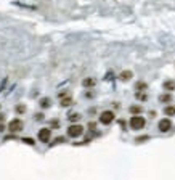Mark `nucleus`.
Listing matches in <instances>:
<instances>
[{"mask_svg": "<svg viewBox=\"0 0 175 180\" xmlns=\"http://www.w3.org/2000/svg\"><path fill=\"white\" fill-rule=\"evenodd\" d=\"M142 110H143L142 106H130V108H129V111H130L132 114H140V113H142Z\"/></svg>", "mask_w": 175, "mask_h": 180, "instance_id": "obj_13", "label": "nucleus"}, {"mask_svg": "<svg viewBox=\"0 0 175 180\" xmlns=\"http://www.w3.org/2000/svg\"><path fill=\"white\" fill-rule=\"evenodd\" d=\"M43 119V114L40 113V114H36V121H42Z\"/></svg>", "mask_w": 175, "mask_h": 180, "instance_id": "obj_20", "label": "nucleus"}, {"mask_svg": "<svg viewBox=\"0 0 175 180\" xmlns=\"http://www.w3.org/2000/svg\"><path fill=\"white\" fill-rule=\"evenodd\" d=\"M50 137H51V130H50V129H40V130H39V140L42 142V143H48Z\"/></svg>", "mask_w": 175, "mask_h": 180, "instance_id": "obj_6", "label": "nucleus"}, {"mask_svg": "<svg viewBox=\"0 0 175 180\" xmlns=\"http://www.w3.org/2000/svg\"><path fill=\"white\" fill-rule=\"evenodd\" d=\"M82 85L84 87H93L95 85V79L93 77H87V79L82 80Z\"/></svg>", "mask_w": 175, "mask_h": 180, "instance_id": "obj_9", "label": "nucleus"}, {"mask_svg": "<svg viewBox=\"0 0 175 180\" xmlns=\"http://www.w3.org/2000/svg\"><path fill=\"white\" fill-rule=\"evenodd\" d=\"M135 97L138 98V100H142V101H146V100H148V95H146L145 92H142V90H138V92H137V93H135Z\"/></svg>", "mask_w": 175, "mask_h": 180, "instance_id": "obj_11", "label": "nucleus"}, {"mask_svg": "<svg viewBox=\"0 0 175 180\" xmlns=\"http://www.w3.org/2000/svg\"><path fill=\"white\" fill-rule=\"evenodd\" d=\"M164 113H166V116H174V114H175V106H172V105H169V106H166V110H164Z\"/></svg>", "mask_w": 175, "mask_h": 180, "instance_id": "obj_10", "label": "nucleus"}, {"mask_svg": "<svg viewBox=\"0 0 175 180\" xmlns=\"http://www.w3.org/2000/svg\"><path fill=\"white\" fill-rule=\"evenodd\" d=\"M164 89H166L167 92L175 90V82L174 80H166V82H164Z\"/></svg>", "mask_w": 175, "mask_h": 180, "instance_id": "obj_8", "label": "nucleus"}, {"mask_svg": "<svg viewBox=\"0 0 175 180\" xmlns=\"http://www.w3.org/2000/svg\"><path fill=\"white\" fill-rule=\"evenodd\" d=\"M23 127H24V124H23L21 119H13V121H10V124H8V130L13 132V134H16V132H21Z\"/></svg>", "mask_w": 175, "mask_h": 180, "instance_id": "obj_3", "label": "nucleus"}, {"mask_svg": "<svg viewBox=\"0 0 175 180\" xmlns=\"http://www.w3.org/2000/svg\"><path fill=\"white\" fill-rule=\"evenodd\" d=\"M114 121V113L112 111H103V113L100 114V122L105 125L111 124V122Z\"/></svg>", "mask_w": 175, "mask_h": 180, "instance_id": "obj_4", "label": "nucleus"}, {"mask_svg": "<svg viewBox=\"0 0 175 180\" xmlns=\"http://www.w3.org/2000/svg\"><path fill=\"white\" fill-rule=\"evenodd\" d=\"M159 100L162 101V103H169V101L172 100V95H170V93H164V95H161V97H159Z\"/></svg>", "mask_w": 175, "mask_h": 180, "instance_id": "obj_12", "label": "nucleus"}, {"mask_svg": "<svg viewBox=\"0 0 175 180\" xmlns=\"http://www.w3.org/2000/svg\"><path fill=\"white\" fill-rule=\"evenodd\" d=\"M82 134H84V127H82V125H79V124H73V125H69V129H68V135H69V137H73V138L80 137Z\"/></svg>", "mask_w": 175, "mask_h": 180, "instance_id": "obj_2", "label": "nucleus"}, {"mask_svg": "<svg viewBox=\"0 0 175 180\" xmlns=\"http://www.w3.org/2000/svg\"><path fill=\"white\" fill-rule=\"evenodd\" d=\"M157 129H159L161 132H169L170 129H172V121H170L169 117H164V119L159 121V124H157Z\"/></svg>", "mask_w": 175, "mask_h": 180, "instance_id": "obj_5", "label": "nucleus"}, {"mask_svg": "<svg viewBox=\"0 0 175 180\" xmlns=\"http://www.w3.org/2000/svg\"><path fill=\"white\" fill-rule=\"evenodd\" d=\"M145 125H146V121H145V117L140 116V114H133V116L130 117V127H132L133 130H142Z\"/></svg>", "mask_w": 175, "mask_h": 180, "instance_id": "obj_1", "label": "nucleus"}, {"mask_svg": "<svg viewBox=\"0 0 175 180\" xmlns=\"http://www.w3.org/2000/svg\"><path fill=\"white\" fill-rule=\"evenodd\" d=\"M133 77V73L132 71H122L121 74H119V79L122 80V82H127V80H130Z\"/></svg>", "mask_w": 175, "mask_h": 180, "instance_id": "obj_7", "label": "nucleus"}, {"mask_svg": "<svg viewBox=\"0 0 175 180\" xmlns=\"http://www.w3.org/2000/svg\"><path fill=\"white\" fill-rule=\"evenodd\" d=\"M63 140H64V138L60 137V138H56V140H55V143H60V142H63ZM55 143H53V145H55Z\"/></svg>", "mask_w": 175, "mask_h": 180, "instance_id": "obj_23", "label": "nucleus"}, {"mask_svg": "<svg viewBox=\"0 0 175 180\" xmlns=\"http://www.w3.org/2000/svg\"><path fill=\"white\" fill-rule=\"evenodd\" d=\"M23 142H24V143H27V145H31V147H32V145H36L32 138H23Z\"/></svg>", "mask_w": 175, "mask_h": 180, "instance_id": "obj_19", "label": "nucleus"}, {"mask_svg": "<svg viewBox=\"0 0 175 180\" xmlns=\"http://www.w3.org/2000/svg\"><path fill=\"white\" fill-rule=\"evenodd\" d=\"M24 111H26V106H23V105L16 106V113H24Z\"/></svg>", "mask_w": 175, "mask_h": 180, "instance_id": "obj_18", "label": "nucleus"}, {"mask_svg": "<svg viewBox=\"0 0 175 180\" xmlns=\"http://www.w3.org/2000/svg\"><path fill=\"white\" fill-rule=\"evenodd\" d=\"M51 125H53V127H58V125H60V122H58V121H51Z\"/></svg>", "mask_w": 175, "mask_h": 180, "instance_id": "obj_22", "label": "nucleus"}, {"mask_svg": "<svg viewBox=\"0 0 175 180\" xmlns=\"http://www.w3.org/2000/svg\"><path fill=\"white\" fill-rule=\"evenodd\" d=\"M137 90H146V87H148V85H146V82H137Z\"/></svg>", "mask_w": 175, "mask_h": 180, "instance_id": "obj_17", "label": "nucleus"}, {"mask_svg": "<svg viewBox=\"0 0 175 180\" xmlns=\"http://www.w3.org/2000/svg\"><path fill=\"white\" fill-rule=\"evenodd\" d=\"M145 140H148V135H146V137H138L137 138V142H145Z\"/></svg>", "mask_w": 175, "mask_h": 180, "instance_id": "obj_21", "label": "nucleus"}, {"mask_svg": "<svg viewBox=\"0 0 175 180\" xmlns=\"http://www.w3.org/2000/svg\"><path fill=\"white\" fill-rule=\"evenodd\" d=\"M73 103V100H71V97H66L64 100H61V106H69V105Z\"/></svg>", "mask_w": 175, "mask_h": 180, "instance_id": "obj_16", "label": "nucleus"}, {"mask_svg": "<svg viewBox=\"0 0 175 180\" xmlns=\"http://www.w3.org/2000/svg\"><path fill=\"white\" fill-rule=\"evenodd\" d=\"M68 119H69L71 122H77L79 119H80V114H77V113H74V114H71L69 117H68Z\"/></svg>", "mask_w": 175, "mask_h": 180, "instance_id": "obj_15", "label": "nucleus"}, {"mask_svg": "<svg viewBox=\"0 0 175 180\" xmlns=\"http://www.w3.org/2000/svg\"><path fill=\"white\" fill-rule=\"evenodd\" d=\"M40 106H42V108H48L50 106V98H42V100H40Z\"/></svg>", "mask_w": 175, "mask_h": 180, "instance_id": "obj_14", "label": "nucleus"}]
</instances>
